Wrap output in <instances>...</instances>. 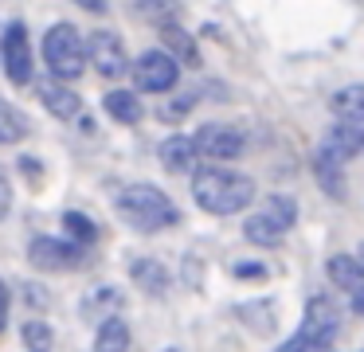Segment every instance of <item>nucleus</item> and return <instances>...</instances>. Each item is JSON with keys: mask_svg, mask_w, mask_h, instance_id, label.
I'll return each mask as SVG.
<instances>
[{"mask_svg": "<svg viewBox=\"0 0 364 352\" xmlns=\"http://www.w3.org/2000/svg\"><path fill=\"white\" fill-rule=\"evenodd\" d=\"M192 196L208 215H235V211L251 208L255 180L228 164H204L192 172Z\"/></svg>", "mask_w": 364, "mask_h": 352, "instance_id": "obj_1", "label": "nucleus"}, {"mask_svg": "<svg viewBox=\"0 0 364 352\" xmlns=\"http://www.w3.org/2000/svg\"><path fill=\"white\" fill-rule=\"evenodd\" d=\"M114 208H118V215L141 235L168 231V227L181 223V208L153 184H126L118 192V200H114Z\"/></svg>", "mask_w": 364, "mask_h": 352, "instance_id": "obj_2", "label": "nucleus"}, {"mask_svg": "<svg viewBox=\"0 0 364 352\" xmlns=\"http://www.w3.org/2000/svg\"><path fill=\"white\" fill-rule=\"evenodd\" d=\"M43 63H48L51 78L59 82H75L87 70V36H79L75 23H51L43 36Z\"/></svg>", "mask_w": 364, "mask_h": 352, "instance_id": "obj_3", "label": "nucleus"}, {"mask_svg": "<svg viewBox=\"0 0 364 352\" xmlns=\"http://www.w3.org/2000/svg\"><path fill=\"white\" fill-rule=\"evenodd\" d=\"M294 223H298V200H294V196H282V192H270L267 200H262V208L247 215L243 235L255 247H278V242L290 235Z\"/></svg>", "mask_w": 364, "mask_h": 352, "instance_id": "obj_4", "label": "nucleus"}, {"mask_svg": "<svg viewBox=\"0 0 364 352\" xmlns=\"http://www.w3.org/2000/svg\"><path fill=\"white\" fill-rule=\"evenodd\" d=\"M129 75L137 94H168L181 82V63L161 47H149L145 55H137V63H129Z\"/></svg>", "mask_w": 364, "mask_h": 352, "instance_id": "obj_5", "label": "nucleus"}, {"mask_svg": "<svg viewBox=\"0 0 364 352\" xmlns=\"http://www.w3.org/2000/svg\"><path fill=\"white\" fill-rule=\"evenodd\" d=\"M0 67H4L12 86H32L36 67H32V39H28L24 20L4 23V36H0Z\"/></svg>", "mask_w": 364, "mask_h": 352, "instance_id": "obj_6", "label": "nucleus"}, {"mask_svg": "<svg viewBox=\"0 0 364 352\" xmlns=\"http://www.w3.org/2000/svg\"><path fill=\"white\" fill-rule=\"evenodd\" d=\"M192 145H196L200 161L228 164V161H239L247 153V133L235 129V125H223V122H208L192 133Z\"/></svg>", "mask_w": 364, "mask_h": 352, "instance_id": "obj_7", "label": "nucleus"}, {"mask_svg": "<svg viewBox=\"0 0 364 352\" xmlns=\"http://www.w3.org/2000/svg\"><path fill=\"white\" fill-rule=\"evenodd\" d=\"M337 329H341V309H337V302H333L329 294H314V297L306 302V313H301L298 333L306 336V341L321 344V348H333V341H337Z\"/></svg>", "mask_w": 364, "mask_h": 352, "instance_id": "obj_8", "label": "nucleus"}, {"mask_svg": "<svg viewBox=\"0 0 364 352\" xmlns=\"http://www.w3.org/2000/svg\"><path fill=\"white\" fill-rule=\"evenodd\" d=\"M87 63H95V70L102 78H122L129 70V55L126 43L118 39V31L110 28H98L87 36Z\"/></svg>", "mask_w": 364, "mask_h": 352, "instance_id": "obj_9", "label": "nucleus"}, {"mask_svg": "<svg viewBox=\"0 0 364 352\" xmlns=\"http://www.w3.org/2000/svg\"><path fill=\"white\" fill-rule=\"evenodd\" d=\"M28 258L36 270H67L82 262V247L71 239H55V235H36L28 242Z\"/></svg>", "mask_w": 364, "mask_h": 352, "instance_id": "obj_10", "label": "nucleus"}, {"mask_svg": "<svg viewBox=\"0 0 364 352\" xmlns=\"http://www.w3.org/2000/svg\"><path fill=\"white\" fill-rule=\"evenodd\" d=\"M32 86H36L43 110H48L51 117H59V122H71V117H79L82 98L71 90V82H59V78H32Z\"/></svg>", "mask_w": 364, "mask_h": 352, "instance_id": "obj_11", "label": "nucleus"}, {"mask_svg": "<svg viewBox=\"0 0 364 352\" xmlns=\"http://www.w3.org/2000/svg\"><path fill=\"white\" fill-rule=\"evenodd\" d=\"M314 180L321 184V192L329 196V200H345V192H348L345 161H337V156H333L329 149H321V145L314 149Z\"/></svg>", "mask_w": 364, "mask_h": 352, "instance_id": "obj_12", "label": "nucleus"}, {"mask_svg": "<svg viewBox=\"0 0 364 352\" xmlns=\"http://www.w3.org/2000/svg\"><path fill=\"white\" fill-rule=\"evenodd\" d=\"M321 149H329L337 161H353V156L364 153V125L353 122H337L329 133L321 137Z\"/></svg>", "mask_w": 364, "mask_h": 352, "instance_id": "obj_13", "label": "nucleus"}, {"mask_svg": "<svg viewBox=\"0 0 364 352\" xmlns=\"http://www.w3.org/2000/svg\"><path fill=\"white\" fill-rule=\"evenodd\" d=\"M157 156H161V164H165L168 172H196V161H200L188 133H173V137H165L157 145Z\"/></svg>", "mask_w": 364, "mask_h": 352, "instance_id": "obj_14", "label": "nucleus"}, {"mask_svg": "<svg viewBox=\"0 0 364 352\" xmlns=\"http://www.w3.org/2000/svg\"><path fill=\"white\" fill-rule=\"evenodd\" d=\"M157 31H161V51H168L181 67L184 63H188V67H200V47L181 23H165V28H157Z\"/></svg>", "mask_w": 364, "mask_h": 352, "instance_id": "obj_15", "label": "nucleus"}, {"mask_svg": "<svg viewBox=\"0 0 364 352\" xmlns=\"http://www.w3.org/2000/svg\"><path fill=\"white\" fill-rule=\"evenodd\" d=\"M129 278H134V286L141 289V294H149V297H165L168 294V270L157 262V258H137V262L129 266Z\"/></svg>", "mask_w": 364, "mask_h": 352, "instance_id": "obj_16", "label": "nucleus"}, {"mask_svg": "<svg viewBox=\"0 0 364 352\" xmlns=\"http://www.w3.org/2000/svg\"><path fill=\"white\" fill-rule=\"evenodd\" d=\"M329 110L337 114V122H353V125H364V82H353V86H341L337 94L329 98Z\"/></svg>", "mask_w": 364, "mask_h": 352, "instance_id": "obj_17", "label": "nucleus"}, {"mask_svg": "<svg viewBox=\"0 0 364 352\" xmlns=\"http://www.w3.org/2000/svg\"><path fill=\"white\" fill-rule=\"evenodd\" d=\"M325 270H329L333 286L345 289V294L364 289V270H360V262H356V255H333L329 262H325Z\"/></svg>", "mask_w": 364, "mask_h": 352, "instance_id": "obj_18", "label": "nucleus"}, {"mask_svg": "<svg viewBox=\"0 0 364 352\" xmlns=\"http://www.w3.org/2000/svg\"><path fill=\"white\" fill-rule=\"evenodd\" d=\"M102 106H106V114L122 125H137L145 117V106H141V98H137V90H110L102 98Z\"/></svg>", "mask_w": 364, "mask_h": 352, "instance_id": "obj_19", "label": "nucleus"}, {"mask_svg": "<svg viewBox=\"0 0 364 352\" xmlns=\"http://www.w3.org/2000/svg\"><path fill=\"white\" fill-rule=\"evenodd\" d=\"M129 348V325L122 317H106L95 333V352H126Z\"/></svg>", "mask_w": 364, "mask_h": 352, "instance_id": "obj_20", "label": "nucleus"}, {"mask_svg": "<svg viewBox=\"0 0 364 352\" xmlns=\"http://www.w3.org/2000/svg\"><path fill=\"white\" fill-rule=\"evenodd\" d=\"M114 309H122V294L118 289H110V286H102V289H95V294L82 302V317L87 321H95V317H118Z\"/></svg>", "mask_w": 364, "mask_h": 352, "instance_id": "obj_21", "label": "nucleus"}, {"mask_svg": "<svg viewBox=\"0 0 364 352\" xmlns=\"http://www.w3.org/2000/svg\"><path fill=\"white\" fill-rule=\"evenodd\" d=\"M28 137V122L16 106L0 102V145H16V141Z\"/></svg>", "mask_w": 364, "mask_h": 352, "instance_id": "obj_22", "label": "nucleus"}, {"mask_svg": "<svg viewBox=\"0 0 364 352\" xmlns=\"http://www.w3.org/2000/svg\"><path fill=\"white\" fill-rule=\"evenodd\" d=\"M137 8H141V16L149 23H157V28H165V23H176L184 12L181 0H137Z\"/></svg>", "mask_w": 364, "mask_h": 352, "instance_id": "obj_23", "label": "nucleus"}, {"mask_svg": "<svg viewBox=\"0 0 364 352\" xmlns=\"http://www.w3.org/2000/svg\"><path fill=\"white\" fill-rule=\"evenodd\" d=\"M63 235H67L71 242H79L82 250H87L90 242L98 239V227L90 223V219L82 215V211H63Z\"/></svg>", "mask_w": 364, "mask_h": 352, "instance_id": "obj_24", "label": "nucleus"}, {"mask_svg": "<svg viewBox=\"0 0 364 352\" xmlns=\"http://www.w3.org/2000/svg\"><path fill=\"white\" fill-rule=\"evenodd\" d=\"M20 336H24V348L28 352H51V341H55L51 325H43V321H28Z\"/></svg>", "mask_w": 364, "mask_h": 352, "instance_id": "obj_25", "label": "nucleus"}, {"mask_svg": "<svg viewBox=\"0 0 364 352\" xmlns=\"http://www.w3.org/2000/svg\"><path fill=\"white\" fill-rule=\"evenodd\" d=\"M192 110H196V94H176V98H168L165 106H161V117L165 122H181V117H188Z\"/></svg>", "mask_w": 364, "mask_h": 352, "instance_id": "obj_26", "label": "nucleus"}, {"mask_svg": "<svg viewBox=\"0 0 364 352\" xmlns=\"http://www.w3.org/2000/svg\"><path fill=\"white\" fill-rule=\"evenodd\" d=\"M274 352H329V348H321V344H314V341H306L301 333H294L290 341H282Z\"/></svg>", "mask_w": 364, "mask_h": 352, "instance_id": "obj_27", "label": "nucleus"}, {"mask_svg": "<svg viewBox=\"0 0 364 352\" xmlns=\"http://www.w3.org/2000/svg\"><path fill=\"white\" fill-rule=\"evenodd\" d=\"M235 278L259 282V278H267V266H262V262H235Z\"/></svg>", "mask_w": 364, "mask_h": 352, "instance_id": "obj_28", "label": "nucleus"}, {"mask_svg": "<svg viewBox=\"0 0 364 352\" xmlns=\"http://www.w3.org/2000/svg\"><path fill=\"white\" fill-rule=\"evenodd\" d=\"M9 208H12V184L4 180V172H0V219L9 215Z\"/></svg>", "mask_w": 364, "mask_h": 352, "instance_id": "obj_29", "label": "nucleus"}, {"mask_svg": "<svg viewBox=\"0 0 364 352\" xmlns=\"http://www.w3.org/2000/svg\"><path fill=\"white\" fill-rule=\"evenodd\" d=\"M9 329V286H4V278H0V333Z\"/></svg>", "mask_w": 364, "mask_h": 352, "instance_id": "obj_30", "label": "nucleus"}, {"mask_svg": "<svg viewBox=\"0 0 364 352\" xmlns=\"http://www.w3.org/2000/svg\"><path fill=\"white\" fill-rule=\"evenodd\" d=\"M79 8H87V12H106V0H75Z\"/></svg>", "mask_w": 364, "mask_h": 352, "instance_id": "obj_31", "label": "nucleus"}, {"mask_svg": "<svg viewBox=\"0 0 364 352\" xmlns=\"http://www.w3.org/2000/svg\"><path fill=\"white\" fill-rule=\"evenodd\" d=\"M353 309L364 317V289H356V294H353Z\"/></svg>", "mask_w": 364, "mask_h": 352, "instance_id": "obj_32", "label": "nucleus"}, {"mask_svg": "<svg viewBox=\"0 0 364 352\" xmlns=\"http://www.w3.org/2000/svg\"><path fill=\"white\" fill-rule=\"evenodd\" d=\"M356 262H360V270H364V242H360V250H356Z\"/></svg>", "mask_w": 364, "mask_h": 352, "instance_id": "obj_33", "label": "nucleus"}, {"mask_svg": "<svg viewBox=\"0 0 364 352\" xmlns=\"http://www.w3.org/2000/svg\"><path fill=\"white\" fill-rule=\"evenodd\" d=\"M165 352H176V348H165Z\"/></svg>", "mask_w": 364, "mask_h": 352, "instance_id": "obj_34", "label": "nucleus"}, {"mask_svg": "<svg viewBox=\"0 0 364 352\" xmlns=\"http://www.w3.org/2000/svg\"><path fill=\"white\" fill-rule=\"evenodd\" d=\"M0 36H4V28H0Z\"/></svg>", "mask_w": 364, "mask_h": 352, "instance_id": "obj_35", "label": "nucleus"}]
</instances>
